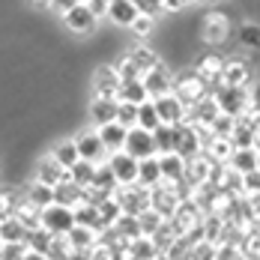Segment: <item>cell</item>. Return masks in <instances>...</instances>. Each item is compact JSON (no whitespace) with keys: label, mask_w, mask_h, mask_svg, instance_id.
I'll use <instances>...</instances> for the list:
<instances>
[{"label":"cell","mask_w":260,"mask_h":260,"mask_svg":"<svg viewBox=\"0 0 260 260\" xmlns=\"http://www.w3.org/2000/svg\"><path fill=\"white\" fill-rule=\"evenodd\" d=\"M39 224L48 231V234H66L75 228V215L72 207H63V204H48L39 212Z\"/></svg>","instance_id":"6da1fadb"},{"label":"cell","mask_w":260,"mask_h":260,"mask_svg":"<svg viewBox=\"0 0 260 260\" xmlns=\"http://www.w3.org/2000/svg\"><path fill=\"white\" fill-rule=\"evenodd\" d=\"M212 99H215V105H218L221 114H231V117H236L248 102H254V99L248 96V87H234V84H221Z\"/></svg>","instance_id":"7a4b0ae2"},{"label":"cell","mask_w":260,"mask_h":260,"mask_svg":"<svg viewBox=\"0 0 260 260\" xmlns=\"http://www.w3.org/2000/svg\"><path fill=\"white\" fill-rule=\"evenodd\" d=\"M141 84H144V90H147L150 99L165 96V93H174V72H171L165 63H156L153 69H147V72L141 75Z\"/></svg>","instance_id":"3957f363"},{"label":"cell","mask_w":260,"mask_h":260,"mask_svg":"<svg viewBox=\"0 0 260 260\" xmlns=\"http://www.w3.org/2000/svg\"><path fill=\"white\" fill-rule=\"evenodd\" d=\"M117 87H120V75L114 69V63H99L93 81H90V90L93 96H105V99H117Z\"/></svg>","instance_id":"277c9868"},{"label":"cell","mask_w":260,"mask_h":260,"mask_svg":"<svg viewBox=\"0 0 260 260\" xmlns=\"http://www.w3.org/2000/svg\"><path fill=\"white\" fill-rule=\"evenodd\" d=\"M123 150L129 153L132 158H147L156 156V144H153V132L141 129V126H132L126 132V141H123Z\"/></svg>","instance_id":"5b68a950"},{"label":"cell","mask_w":260,"mask_h":260,"mask_svg":"<svg viewBox=\"0 0 260 260\" xmlns=\"http://www.w3.org/2000/svg\"><path fill=\"white\" fill-rule=\"evenodd\" d=\"M75 147H78V156L87 158V161H93V165H99V161L108 158V150L102 147L96 129H81L78 135H75Z\"/></svg>","instance_id":"8992f818"},{"label":"cell","mask_w":260,"mask_h":260,"mask_svg":"<svg viewBox=\"0 0 260 260\" xmlns=\"http://www.w3.org/2000/svg\"><path fill=\"white\" fill-rule=\"evenodd\" d=\"M108 168L114 171V177H117V185H129L135 182V174H138V158H132L126 150H114V153H108Z\"/></svg>","instance_id":"52a82bcc"},{"label":"cell","mask_w":260,"mask_h":260,"mask_svg":"<svg viewBox=\"0 0 260 260\" xmlns=\"http://www.w3.org/2000/svg\"><path fill=\"white\" fill-rule=\"evenodd\" d=\"M63 24L69 27L72 33H93L96 24H99V18L90 12V6H87V3H75V6L63 15Z\"/></svg>","instance_id":"ba28073f"},{"label":"cell","mask_w":260,"mask_h":260,"mask_svg":"<svg viewBox=\"0 0 260 260\" xmlns=\"http://www.w3.org/2000/svg\"><path fill=\"white\" fill-rule=\"evenodd\" d=\"M174 153H177L182 161H191V158L201 153V144H198V132H194V126L177 123V141H174Z\"/></svg>","instance_id":"9c48e42d"},{"label":"cell","mask_w":260,"mask_h":260,"mask_svg":"<svg viewBox=\"0 0 260 260\" xmlns=\"http://www.w3.org/2000/svg\"><path fill=\"white\" fill-rule=\"evenodd\" d=\"M153 105H156V114H158V123H180L182 120V111H185V105L174 96V93H165V96H156L153 99Z\"/></svg>","instance_id":"30bf717a"},{"label":"cell","mask_w":260,"mask_h":260,"mask_svg":"<svg viewBox=\"0 0 260 260\" xmlns=\"http://www.w3.org/2000/svg\"><path fill=\"white\" fill-rule=\"evenodd\" d=\"M87 117H90V123H93V126H102V123L117 120V99L93 96V99H90V108H87Z\"/></svg>","instance_id":"8fae6325"},{"label":"cell","mask_w":260,"mask_h":260,"mask_svg":"<svg viewBox=\"0 0 260 260\" xmlns=\"http://www.w3.org/2000/svg\"><path fill=\"white\" fill-rule=\"evenodd\" d=\"M126 126L123 123H117V120H111V123H102V126H96V135H99V141H102V147L108 153H114V150H123V141H126Z\"/></svg>","instance_id":"7c38bea8"},{"label":"cell","mask_w":260,"mask_h":260,"mask_svg":"<svg viewBox=\"0 0 260 260\" xmlns=\"http://www.w3.org/2000/svg\"><path fill=\"white\" fill-rule=\"evenodd\" d=\"M30 177H33V180H39V182L54 185V182L66 180V168H60L51 156H45V158H39V161L33 165V174H30Z\"/></svg>","instance_id":"4fadbf2b"},{"label":"cell","mask_w":260,"mask_h":260,"mask_svg":"<svg viewBox=\"0 0 260 260\" xmlns=\"http://www.w3.org/2000/svg\"><path fill=\"white\" fill-rule=\"evenodd\" d=\"M228 168H231V171H236V174H245V171H254V168H260L257 147L231 150V156H228Z\"/></svg>","instance_id":"5bb4252c"},{"label":"cell","mask_w":260,"mask_h":260,"mask_svg":"<svg viewBox=\"0 0 260 260\" xmlns=\"http://www.w3.org/2000/svg\"><path fill=\"white\" fill-rule=\"evenodd\" d=\"M24 198L33 204V207H48V204H54V185H48V182H39L30 177V182L24 185Z\"/></svg>","instance_id":"9a60e30c"},{"label":"cell","mask_w":260,"mask_h":260,"mask_svg":"<svg viewBox=\"0 0 260 260\" xmlns=\"http://www.w3.org/2000/svg\"><path fill=\"white\" fill-rule=\"evenodd\" d=\"M135 15H138V9H135L132 0H111V3H108V18H111V24L129 27L132 21H135Z\"/></svg>","instance_id":"2e32d148"},{"label":"cell","mask_w":260,"mask_h":260,"mask_svg":"<svg viewBox=\"0 0 260 260\" xmlns=\"http://www.w3.org/2000/svg\"><path fill=\"white\" fill-rule=\"evenodd\" d=\"M54 204H63V207H78L81 201V185H75L72 180H60L54 182Z\"/></svg>","instance_id":"e0dca14e"},{"label":"cell","mask_w":260,"mask_h":260,"mask_svg":"<svg viewBox=\"0 0 260 260\" xmlns=\"http://www.w3.org/2000/svg\"><path fill=\"white\" fill-rule=\"evenodd\" d=\"M48 156H51L60 168H66V171H69V168H72V165L81 158L78 156V147H75V138H69V141H57V144L51 147V153H48Z\"/></svg>","instance_id":"ac0fdd59"},{"label":"cell","mask_w":260,"mask_h":260,"mask_svg":"<svg viewBox=\"0 0 260 260\" xmlns=\"http://www.w3.org/2000/svg\"><path fill=\"white\" fill-rule=\"evenodd\" d=\"M156 156H158V174H161V180H165V182L180 180L185 161H182L177 153H156Z\"/></svg>","instance_id":"d6986e66"},{"label":"cell","mask_w":260,"mask_h":260,"mask_svg":"<svg viewBox=\"0 0 260 260\" xmlns=\"http://www.w3.org/2000/svg\"><path fill=\"white\" fill-rule=\"evenodd\" d=\"M161 180L158 174V156H147V158H138V174H135V182L138 185H156Z\"/></svg>","instance_id":"ffe728a7"},{"label":"cell","mask_w":260,"mask_h":260,"mask_svg":"<svg viewBox=\"0 0 260 260\" xmlns=\"http://www.w3.org/2000/svg\"><path fill=\"white\" fill-rule=\"evenodd\" d=\"M132 57V63L141 69V75L147 72V69H153L156 63H161V57H158L156 48H150V45H132L129 51H126Z\"/></svg>","instance_id":"44dd1931"},{"label":"cell","mask_w":260,"mask_h":260,"mask_svg":"<svg viewBox=\"0 0 260 260\" xmlns=\"http://www.w3.org/2000/svg\"><path fill=\"white\" fill-rule=\"evenodd\" d=\"M144 99H150V96H147V90H144V84H141V78L120 81V87H117V102H132V105H141Z\"/></svg>","instance_id":"7402d4cb"},{"label":"cell","mask_w":260,"mask_h":260,"mask_svg":"<svg viewBox=\"0 0 260 260\" xmlns=\"http://www.w3.org/2000/svg\"><path fill=\"white\" fill-rule=\"evenodd\" d=\"M174 141H177V123H158L153 129V144H156V153H174Z\"/></svg>","instance_id":"603a6c76"},{"label":"cell","mask_w":260,"mask_h":260,"mask_svg":"<svg viewBox=\"0 0 260 260\" xmlns=\"http://www.w3.org/2000/svg\"><path fill=\"white\" fill-rule=\"evenodd\" d=\"M27 236V228L21 224L18 215H3L0 218V239L3 242H21Z\"/></svg>","instance_id":"cb8c5ba5"},{"label":"cell","mask_w":260,"mask_h":260,"mask_svg":"<svg viewBox=\"0 0 260 260\" xmlns=\"http://www.w3.org/2000/svg\"><path fill=\"white\" fill-rule=\"evenodd\" d=\"M228 141H231L234 150L257 147V129H248V126H242V123H234V129H231V135H228Z\"/></svg>","instance_id":"d4e9b609"},{"label":"cell","mask_w":260,"mask_h":260,"mask_svg":"<svg viewBox=\"0 0 260 260\" xmlns=\"http://www.w3.org/2000/svg\"><path fill=\"white\" fill-rule=\"evenodd\" d=\"M158 257L156 254V245H153V239L150 236H135V239H129V260H153Z\"/></svg>","instance_id":"484cf974"},{"label":"cell","mask_w":260,"mask_h":260,"mask_svg":"<svg viewBox=\"0 0 260 260\" xmlns=\"http://www.w3.org/2000/svg\"><path fill=\"white\" fill-rule=\"evenodd\" d=\"M24 242H27V248H30V251H36L42 260H48V257H45V251H48L51 234H48L42 224H39V228H30V231H27V236H24Z\"/></svg>","instance_id":"4316f807"},{"label":"cell","mask_w":260,"mask_h":260,"mask_svg":"<svg viewBox=\"0 0 260 260\" xmlns=\"http://www.w3.org/2000/svg\"><path fill=\"white\" fill-rule=\"evenodd\" d=\"M66 239H69V248H84V251H90V245L96 242V231H93V228H84V224H75L72 231H66Z\"/></svg>","instance_id":"83f0119b"},{"label":"cell","mask_w":260,"mask_h":260,"mask_svg":"<svg viewBox=\"0 0 260 260\" xmlns=\"http://www.w3.org/2000/svg\"><path fill=\"white\" fill-rule=\"evenodd\" d=\"M93 171H96V165H93V161L78 158V161L66 171V180H72L75 185H90V180H93Z\"/></svg>","instance_id":"f1b7e54d"},{"label":"cell","mask_w":260,"mask_h":260,"mask_svg":"<svg viewBox=\"0 0 260 260\" xmlns=\"http://www.w3.org/2000/svg\"><path fill=\"white\" fill-rule=\"evenodd\" d=\"M114 231H117L120 236H126V239H135V236H141L138 215H132V212H120V215H117V221H114Z\"/></svg>","instance_id":"f546056e"},{"label":"cell","mask_w":260,"mask_h":260,"mask_svg":"<svg viewBox=\"0 0 260 260\" xmlns=\"http://www.w3.org/2000/svg\"><path fill=\"white\" fill-rule=\"evenodd\" d=\"M135 126H141V129H147V132H153L158 126V114H156L153 99H144V102L138 105V123Z\"/></svg>","instance_id":"4dcf8cb0"},{"label":"cell","mask_w":260,"mask_h":260,"mask_svg":"<svg viewBox=\"0 0 260 260\" xmlns=\"http://www.w3.org/2000/svg\"><path fill=\"white\" fill-rule=\"evenodd\" d=\"M90 185H96V188H105V191H114V188H117V177H114V171L108 168V161H99V165H96Z\"/></svg>","instance_id":"1f68e13d"},{"label":"cell","mask_w":260,"mask_h":260,"mask_svg":"<svg viewBox=\"0 0 260 260\" xmlns=\"http://www.w3.org/2000/svg\"><path fill=\"white\" fill-rule=\"evenodd\" d=\"M69 239L66 234H51V242H48V251H45V257L48 260H66L69 257Z\"/></svg>","instance_id":"d6a6232c"},{"label":"cell","mask_w":260,"mask_h":260,"mask_svg":"<svg viewBox=\"0 0 260 260\" xmlns=\"http://www.w3.org/2000/svg\"><path fill=\"white\" fill-rule=\"evenodd\" d=\"M260 30H257V21H245V24L239 27V45L245 48V51H257V39Z\"/></svg>","instance_id":"836d02e7"},{"label":"cell","mask_w":260,"mask_h":260,"mask_svg":"<svg viewBox=\"0 0 260 260\" xmlns=\"http://www.w3.org/2000/svg\"><path fill=\"white\" fill-rule=\"evenodd\" d=\"M234 123H236V117H231V114H215V120L209 123V132H212V138H228L231 135V129H234Z\"/></svg>","instance_id":"e575fe53"},{"label":"cell","mask_w":260,"mask_h":260,"mask_svg":"<svg viewBox=\"0 0 260 260\" xmlns=\"http://www.w3.org/2000/svg\"><path fill=\"white\" fill-rule=\"evenodd\" d=\"M132 33H135V36H141V39H147V36H153V30H156V18H153V15H141V12H138V15H135V21H132Z\"/></svg>","instance_id":"d590c367"},{"label":"cell","mask_w":260,"mask_h":260,"mask_svg":"<svg viewBox=\"0 0 260 260\" xmlns=\"http://www.w3.org/2000/svg\"><path fill=\"white\" fill-rule=\"evenodd\" d=\"M117 123H123L126 129H132L138 123V105L132 102H117Z\"/></svg>","instance_id":"8d00e7d4"},{"label":"cell","mask_w":260,"mask_h":260,"mask_svg":"<svg viewBox=\"0 0 260 260\" xmlns=\"http://www.w3.org/2000/svg\"><path fill=\"white\" fill-rule=\"evenodd\" d=\"M24 251H27V242H3L0 248V260H24Z\"/></svg>","instance_id":"74e56055"},{"label":"cell","mask_w":260,"mask_h":260,"mask_svg":"<svg viewBox=\"0 0 260 260\" xmlns=\"http://www.w3.org/2000/svg\"><path fill=\"white\" fill-rule=\"evenodd\" d=\"M161 257H174V260L188 257V242H185L182 236H174V239H171V245L165 248V254H161Z\"/></svg>","instance_id":"f35d334b"},{"label":"cell","mask_w":260,"mask_h":260,"mask_svg":"<svg viewBox=\"0 0 260 260\" xmlns=\"http://www.w3.org/2000/svg\"><path fill=\"white\" fill-rule=\"evenodd\" d=\"M135 3V9L141 12V15H161V0H132Z\"/></svg>","instance_id":"ab89813d"},{"label":"cell","mask_w":260,"mask_h":260,"mask_svg":"<svg viewBox=\"0 0 260 260\" xmlns=\"http://www.w3.org/2000/svg\"><path fill=\"white\" fill-rule=\"evenodd\" d=\"M75 3H81V0H51V3H48V9H54V15H66Z\"/></svg>","instance_id":"60d3db41"},{"label":"cell","mask_w":260,"mask_h":260,"mask_svg":"<svg viewBox=\"0 0 260 260\" xmlns=\"http://www.w3.org/2000/svg\"><path fill=\"white\" fill-rule=\"evenodd\" d=\"M87 6H90V12L102 21V18H108V3L105 0H87Z\"/></svg>","instance_id":"b9f144b4"},{"label":"cell","mask_w":260,"mask_h":260,"mask_svg":"<svg viewBox=\"0 0 260 260\" xmlns=\"http://www.w3.org/2000/svg\"><path fill=\"white\" fill-rule=\"evenodd\" d=\"M194 3H204V6H215V3H221V0H194Z\"/></svg>","instance_id":"7bdbcfd3"},{"label":"cell","mask_w":260,"mask_h":260,"mask_svg":"<svg viewBox=\"0 0 260 260\" xmlns=\"http://www.w3.org/2000/svg\"><path fill=\"white\" fill-rule=\"evenodd\" d=\"M30 3H33V6H48L51 0H30Z\"/></svg>","instance_id":"ee69618b"},{"label":"cell","mask_w":260,"mask_h":260,"mask_svg":"<svg viewBox=\"0 0 260 260\" xmlns=\"http://www.w3.org/2000/svg\"><path fill=\"white\" fill-rule=\"evenodd\" d=\"M177 3H180V6H191V3H194V0H177Z\"/></svg>","instance_id":"f6af8a7d"},{"label":"cell","mask_w":260,"mask_h":260,"mask_svg":"<svg viewBox=\"0 0 260 260\" xmlns=\"http://www.w3.org/2000/svg\"><path fill=\"white\" fill-rule=\"evenodd\" d=\"M3 209H6V201H3V194H0V215H3Z\"/></svg>","instance_id":"bcb514c9"},{"label":"cell","mask_w":260,"mask_h":260,"mask_svg":"<svg viewBox=\"0 0 260 260\" xmlns=\"http://www.w3.org/2000/svg\"><path fill=\"white\" fill-rule=\"evenodd\" d=\"M0 248H3V239H0Z\"/></svg>","instance_id":"7dc6e473"},{"label":"cell","mask_w":260,"mask_h":260,"mask_svg":"<svg viewBox=\"0 0 260 260\" xmlns=\"http://www.w3.org/2000/svg\"><path fill=\"white\" fill-rule=\"evenodd\" d=\"M105 3H111V0H105Z\"/></svg>","instance_id":"c3c4849f"},{"label":"cell","mask_w":260,"mask_h":260,"mask_svg":"<svg viewBox=\"0 0 260 260\" xmlns=\"http://www.w3.org/2000/svg\"><path fill=\"white\" fill-rule=\"evenodd\" d=\"M81 3H87V0H81Z\"/></svg>","instance_id":"681fc988"}]
</instances>
